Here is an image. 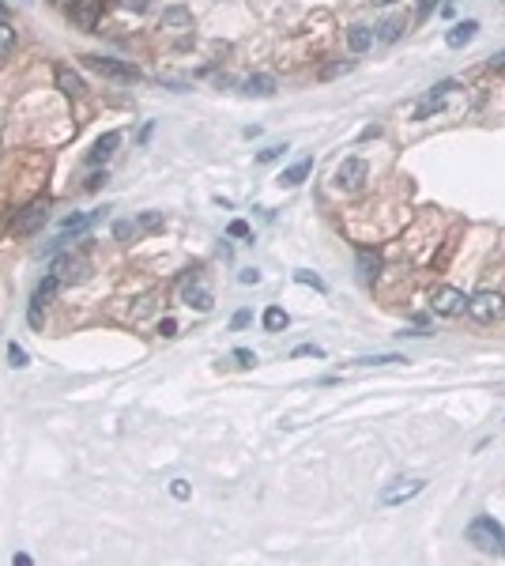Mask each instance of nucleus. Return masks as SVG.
<instances>
[{"label":"nucleus","instance_id":"nucleus-1","mask_svg":"<svg viewBox=\"0 0 505 566\" xmlns=\"http://www.w3.org/2000/svg\"><path fill=\"white\" fill-rule=\"evenodd\" d=\"M468 544H475L479 551H486V555H498V551H505V529L490 517V513H479V517H471V525H468Z\"/></svg>","mask_w":505,"mask_h":566},{"label":"nucleus","instance_id":"nucleus-2","mask_svg":"<svg viewBox=\"0 0 505 566\" xmlns=\"http://www.w3.org/2000/svg\"><path fill=\"white\" fill-rule=\"evenodd\" d=\"M501 310H505V298L498 291H475L468 298V313L475 321H494V318H501Z\"/></svg>","mask_w":505,"mask_h":566},{"label":"nucleus","instance_id":"nucleus-3","mask_svg":"<svg viewBox=\"0 0 505 566\" xmlns=\"http://www.w3.org/2000/svg\"><path fill=\"white\" fill-rule=\"evenodd\" d=\"M83 61H87L91 72L110 76V80H140V72L132 69V64H125V61H113V57H83Z\"/></svg>","mask_w":505,"mask_h":566},{"label":"nucleus","instance_id":"nucleus-4","mask_svg":"<svg viewBox=\"0 0 505 566\" xmlns=\"http://www.w3.org/2000/svg\"><path fill=\"white\" fill-rule=\"evenodd\" d=\"M46 212H49L46 201H31L16 219H11V231H16V234H34V231L46 223Z\"/></svg>","mask_w":505,"mask_h":566},{"label":"nucleus","instance_id":"nucleus-5","mask_svg":"<svg viewBox=\"0 0 505 566\" xmlns=\"http://www.w3.org/2000/svg\"><path fill=\"white\" fill-rule=\"evenodd\" d=\"M468 310V298H464V291H456V287H442V291H434V313L437 318H456V313Z\"/></svg>","mask_w":505,"mask_h":566},{"label":"nucleus","instance_id":"nucleus-6","mask_svg":"<svg viewBox=\"0 0 505 566\" xmlns=\"http://www.w3.org/2000/svg\"><path fill=\"white\" fill-rule=\"evenodd\" d=\"M422 487H427V480H396L392 487L381 491V502L384 506H400V502H407V498H415Z\"/></svg>","mask_w":505,"mask_h":566},{"label":"nucleus","instance_id":"nucleus-7","mask_svg":"<svg viewBox=\"0 0 505 566\" xmlns=\"http://www.w3.org/2000/svg\"><path fill=\"white\" fill-rule=\"evenodd\" d=\"M366 174H369V166L362 163V159H347L340 170H336V189H358L366 181Z\"/></svg>","mask_w":505,"mask_h":566},{"label":"nucleus","instance_id":"nucleus-8","mask_svg":"<svg viewBox=\"0 0 505 566\" xmlns=\"http://www.w3.org/2000/svg\"><path fill=\"white\" fill-rule=\"evenodd\" d=\"M449 91H456V84H453V80L437 84V87L430 91V95H427V98H422L419 106H415V121H422V117H430V113H437V110H442V106H445V95H449Z\"/></svg>","mask_w":505,"mask_h":566},{"label":"nucleus","instance_id":"nucleus-9","mask_svg":"<svg viewBox=\"0 0 505 566\" xmlns=\"http://www.w3.org/2000/svg\"><path fill=\"white\" fill-rule=\"evenodd\" d=\"M95 219H98V212H79V216H68V219L61 223V238H57V242H68L72 234H83Z\"/></svg>","mask_w":505,"mask_h":566},{"label":"nucleus","instance_id":"nucleus-10","mask_svg":"<svg viewBox=\"0 0 505 566\" xmlns=\"http://www.w3.org/2000/svg\"><path fill=\"white\" fill-rule=\"evenodd\" d=\"M117 143H121V133H106V136H98L95 148H91V155H87V163H106V159H110V155L117 151Z\"/></svg>","mask_w":505,"mask_h":566},{"label":"nucleus","instance_id":"nucleus-11","mask_svg":"<svg viewBox=\"0 0 505 566\" xmlns=\"http://www.w3.org/2000/svg\"><path fill=\"white\" fill-rule=\"evenodd\" d=\"M98 11H102V0H79L76 11H72V19L83 31H91V27H95V19H98Z\"/></svg>","mask_w":505,"mask_h":566},{"label":"nucleus","instance_id":"nucleus-12","mask_svg":"<svg viewBox=\"0 0 505 566\" xmlns=\"http://www.w3.org/2000/svg\"><path fill=\"white\" fill-rule=\"evenodd\" d=\"M310 170H313V159L305 155V159H298L295 166H287L283 174H279V186H302V181L310 178Z\"/></svg>","mask_w":505,"mask_h":566},{"label":"nucleus","instance_id":"nucleus-13","mask_svg":"<svg viewBox=\"0 0 505 566\" xmlns=\"http://www.w3.org/2000/svg\"><path fill=\"white\" fill-rule=\"evenodd\" d=\"M83 272H87V265L79 257H61L57 265H53V276H57V280H83Z\"/></svg>","mask_w":505,"mask_h":566},{"label":"nucleus","instance_id":"nucleus-14","mask_svg":"<svg viewBox=\"0 0 505 566\" xmlns=\"http://www.w3.org/2000/svg\"><path fill=\"white\" fill-rule=\"evenodd\" d=\"M475 31H479V23H475V19H464V23H456V27L445 34V42L453 46V49H460V46H468L471 38H475Z\"/></svg>","mask_w":505,"mask_h":566},{"label":"nucleus","instance_id":"nucleus-15","mask_svg":"<svg viewBox=\"0 0 505 566\" xmlns=\"http://www.w3.org/2000/svg\"><path fill=\"white\" fill-rule=\"evenodd\" d=\"M57 91H61V95H68V98H79V95H83V80H79L72 69H57Z\"/></svg>","mask_w":505,"mask_h":566},{"label":"nucleus","instance_id":"nucleus-16","mask_svg":"<svg viewBox=\"0 0 505 566\" xmlns=\"http://www.w3.org/2000/svg\"><path fill=\"white\" fill-rule=\"evenodd\" d=\"M347 46L354 49V54H366V49L374 46V31L362 27V23H354V27L347 31Z\"/></svg>","mask_w":505,"mask_h":566},{"label":"nucleus","instance_id":"nucleus-17","mask_svg":"<svg viewBox=\"0 0 505 566\" xmlns=\"http://www.w3.org/2000/svg\"><path fill=\"white\" fill-rule=\"evenodd\" d=\"M404 27H407V19H404V16H389V19H381L377 38H381V42H396V38L404 34Z\"/></svg>","mask_w":505,"mask_h":566},{"label":"nucleus","instance_id":"nucleus-18","mask_svg":"<svg viewBox=\"0 0 505 566\" xmlns=\"http://www.w3.org/2000/svg\"><path fill=\"white\" fill-rule=\"evenodd\" d=\"M57 287H61V280H57V276L49 272L46 280H42V283L34 287V306H46V302H49L53 295H57Z\"/></svg>","mask_w":505,"mask_h":566},{"label":"nucleus","instance_id":"nucleus-19","mask_svg":"<svg viewBox=\"0 0 505 566\" xmlns=\"http://www.w3.org/2000/svg\"><path fill=\"white\" fill-rule=\"evenodd\" d=\"M163 27H193V11L189 8H166L163 11Z\"/></svg>","mask_w":505,"mask_h":566},{"label":"nucleus","instance_id":"nucleus-20","mask_svg":"<svg viewBox=\"0 0 505 566\" xmlns=\"http://www.w3.org/2000/svg\"><path fill=\"white\" fill-rule=\"evenodd\" d=\"M245 91H249V95H260V98H264V95H272V91H275V80H272V76H249Z\"/></svg>","mask_w":505,"mask_h":566},{"label":"nucleus","instance_id":"nucleus-21","mask_svg":"<svg viewBox=\"0 0 505 566\" xmlns=\"http://www.w3.org/2000/svg\"><path fill=\"white\" fill-rule=\"evenodd\" d=\"M264 328H268V333L287 328V310L283 306H268V310H264Z\"/></svg>","mask_w":505,"mask_h":566},{"label":"nucleus","instance_id":"nucleus-22","mask_svg":"<svg viewBox=\"0 0 505 566\" xmlns=\"http://www.w3.org/2000/svg\"><path fill=\"white\" fill-rule=\"evenodd\" d=\"M185 302L196 310H211V295L204 291V287H185Z\"/></svg>","mask_w":505,"mask_h":566},{"label":"nucleus","instance_id":"nucleus-23","mask_svg":"<svg viewBox=\"0 0 505 566\" xmlns=\"http://www.w3.org/2000/svg\"><path fill=\"white\" fill-rule=\"evenodd\" d=\"M11 46H16V31H11V23H0V57L11 54Z\"/></svg>","mask_w":505,"mask_h":566},{"label":"nucleus","instance_id":"nucleus-24","mask_svg":"<svg viewBox=\"0 0 505 566\" xmlns=\"http://www.w3.org/2000/svg\"><path fill=\"white\" fill-rule=\"evenodd\" d=\"M377 265H381V261H377V257H369V253H362V257H358V268H362V280H366V283L377 276Z\"/></svg>","mask_w":505,"mask_h":566},{"label":"nucleus","instance_id":"nucleus-25","mask_svg":"<svg viewBox=\"0 0 505 566\" xmlns=\"http://www.w3.org/2000/svg\"><path fill=\"white\" fill-rule=\"evenodd\" d=\"M389 363H404V355H369V359H358V366H389Z\"/></svg>","mask_w":505,"mask_h":566},{"label":"nucleus","instance_id":"nucleus-26","mask_svg":"<svg viewBox=\"0 0 505 566\" xmlns=\"http://www.w3.org/2000/svg\"><path fill=\"white\" fill-rule=\"evenodd\" d=\"M8 363H11V366H19V370H23V366H26V351H23L19 344H8Z\"/></svg>","mask_w":505,"mask_h":566},{"label":"nucleus","instance_id":"nucleus-27","mask_svg":"<svg viewBox=\"0 0 505 566\" xmlns=\"http://www.w3.org/2000/svg\"><path fill=\"white\" fill-rule=\"evenodd\" d=\"M340 72H351V61H343V64H328V69H321L325 80H332V76H340Z\"/></svg>","mask_w":505,"mask_h":566},{"label":"nucleus","instance_id":"nucleus-28","mask_svg":"<svg viewBox=\"0 0 505 566\" xmlns=\"http://www.w3.org/2000/svg\"><path fill=\"white\" fill-rule=\"evenodd\" d=\"M117 4H121L125 11H136V16H140V11H148V0H117Z\"/></svg>","mask_w":505,"mask_h":566},{"label":"nucleus","instance_id":"nucleus-29","mask_svg":"<svg viewBox=\"0 0 505 566\" xmlns=\"http://www.w3.org/2000/svg\"><path fill=\"white\" fill-rule=\"evenodd\" d=\"M295 280H298V283H313V287H317V291H325V283H321V280H317V276H313V272H295Z\"/></svg>","mask_w":505,"mask_h":566},{"label":"nucleus","instance_id":"nucleus-30","mask_svg":"<svg viewBox=\"0 0 505 566\" xmlns=\"http://www.w3.org/2000/svg\"><path fill=\"white\" fill-rule=\"evenodd\" d=\"M170 495H174V498H189V483H185V480H174V483H170Z\"/></svg>","mask_w":505,"mask_h":566},{"label":"nucleus","instance_id":"nucleus-31","mask_svg":"<svg viewBox=\"0 0 505 566\" xmlns=\"http://www.w3.org/2000/svg\"><path fill=\"white\" fill-rule=\"evenodd\" d=\"M158 223H163V216H158V212H148V216H140V227H143V231L158 227Z\"/></svg>","mask_w":505,"mask_h":566},{"label":"nucleus","instance_id":"nucleus-32","mask_svg":"<svg viewBox=\"0 0 505 566\" xmlns=\"http://www.w3.org/2000/svg\"><path fill=\"white\" fill-rule=\"evenodd\" d=\"M234 359L242 363V366H252V363H257V355H252V351H245V348H238V351H234Z\"/></svg>","mask_w":505,"mask_h":566},{"label":"nucleus","instance_id":"nucleus-33","mask_svg":"<svg viewBox=\"0 0 505 566\" xmlns=\"http://www.w3.org/2000/svg\"><path fill=\"white\" fill-rule=\"evenodd\" d=\"M249 321H252V313H249V310H238V313H234V321H230V325H234V328H245Z\"/></svg>","mask_w":505,"mask_h":566},{"label":"nucleus","instance_id":"nucleus-34","mask_svg":"<svg viewBox=\"0 0 505 566\" xmlns=\"http://www.w3.org/2000/svg\"><path fill=\"white\" fill-rule=\"evenodd\" d=\"M158 333H163V336H178V321H174V318H166L163 325H158Z\"/></svg>","mask_w":505,"mask_h":566},{"label":"nucleus","instance_id":"nucleus-35","mask_svg":"<svg viewBox=\"0 0 505 566\" xmlns=\"http://www.w3.org/2000/svg\"><path fill=\"white\" fill-rule=\"evenodd\" d=\"M98 186H106V174H91V178H87V186H83V189H87V193H95Z\"/></svg>","mask_w":505,"mask_h":566},{"label":"nucleus","instance_id":"nucleus-36","mask_svg":"<svg viewBox=\"0 0 505 566\" xmlns=\"http://www.w3.org/2000/svg\"><path fill=\"white\" fill-rule=\"evenodd\" d=\"M230 234H234V238H245V234H249V227H245L242 219H234V223H230Z\"/></svg>","mask_w":505,"mask_h":566},{"label":"nucleus","instance_id":"nucleus-37","mask_svg":"<svg viewBox=\"0 0 505 566\" xmlns=\"http://www.w3.org/2000/svg\"><path fill=\"white\" fill-rule=\"evenodd\" d=\"M279 155H283V148H268V151H260V163H275Z\"/></svg>","mask_w":505,"mask_h":566},{"label":"nucleus","instance_id":"nucleus-38","mask_svg":"<svg viewBox=\"0 0 505 566\" xmlns=\"http://www.w3.org/2000/svg\"><path fill=\"white\" fill-rule=\"evenodd\" d=\"M238 280H242V283H257V280H260V272H257V268H245L242 276H238Z\"/></svg>","mask_w":505,"mask_h":566},{"label":"nucleus","instance_id":"nucleus-39","mask_svg":"<svg viewBox=\"0 0 505 566\" xmlns=\"http://www.w3.org/2000/svg\"><path fill=\"white\" fill-rule=\"evenodd\" d=\"M434 11V0H419V19H427Z\"/></svg>","mask_w":505,"mask_h":566},{"label":"nucleus","instance_id":"nucleus-40","mask_svg":"<svg viewBox=\"0 0 505 566\" xmlns=\"http://www.w3.org/2000/svg\"><path fill=\"white\" fill-rule=\"evenodd\" d=\"M295 355H325V351L313 348V344H302V348H295Z\"/></svg>","mask_w":505,"mask_h":566},{"label":"nucleus","instance_id":"nucleus-41","mask_svg":"<svg viewBox=\"0 0 505 566\" xmlns=\"http://www.w3.org/2000/svg\"><path fill=\"white\" fill-rule=\"evenodd\" d=\"M31 325L42 328V306H31Z\"/></svg>","mask_w":505,"mask_h":566},{"label":"nucleus","instance_id":"nucleus-42","mask_svg":"<svg viewBox=\"0 0 505 566\" xmlns=\"http://www.w3.org/2000/svg\"><path fill=\"white\" fill-rule=\"evenodd\" d=\"M486 64H490V69H505V49H501V54H494Z\"/></svg>","mask_w":505,"mask_h":566},{"label":"nucleus","instance_id":"nucleus-43","mask_svg":"<svg viewBox=\"0 0 505 566\" xmlns=\"http://www.w3.org/2000/svg\"><path fill=\"white\" fill-rule=\"evenodd\" d=\"M132 231H136V227H132V223H117V238H128Z\"/></svg>","mask_w":505,"mask_h":566},{"label":"nucleus","instance_id":"nucleus-44","mask_svg":"<svg viewBox=\"0 0 505 566\" xmlns=\"http://www.w3.org/2000/svg\"><path fill=\"white\" fill-rule=\"evenodd\" d=\"M0 23H4V4H0Z\"/></svg>","mask_w":505,"mask_h":566},{"label":"nucleus","instance_id":"nucleus-45","mask_svg":"<svg viewBox=\"0 0 505 566\" xmlns=\"http://www.w3.org/2000/svg\"><path fill=\"white\" fill-rule=\"evenodd\" d=\"M61 4H79V0H61Z\"/></svg>","mask_w":505,"mask_h":566},{"label":"nucleus","instance_id":"nucleus-46","mask_svg":"<svg viewBox=\"0 0 505 566\" xmlns=\"http://www.w3.org/2000/svg\"><path fill=\"white\" fill-rule=\"evenodd\" d=\"M374 4H392V0H374Z\"/></svg>","mask_w":505,"mask_h":566}]
</instances>
